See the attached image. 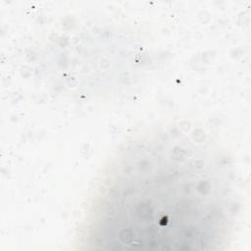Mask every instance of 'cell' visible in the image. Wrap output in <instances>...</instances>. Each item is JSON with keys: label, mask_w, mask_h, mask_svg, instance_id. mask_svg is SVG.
Returning <instances> with one entry per match:
<instances>
[{"label": "cell", "mask_w": 251, "mask_h": 251, "mask_svg": "<svg viewBox=\"0 0 251 251\" xmlns=\"http://www.w3.org/2000/svg\"><path fill=\"white\" fill-rule=\"evenodd\" d=\"M230 161L202 131L160 126L125 143L98 181L82 225L94 249L208 250L237 213Z\"/></svg>", "instance_id": "obj_1"}]
</instances>
